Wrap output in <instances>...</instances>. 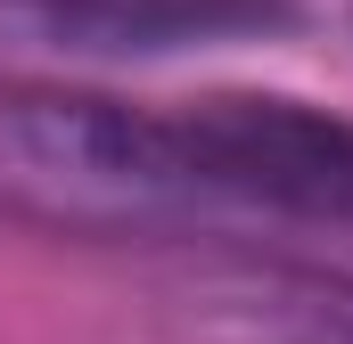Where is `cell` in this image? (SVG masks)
Returning a JSON list of instances; mask_svg holds the SVG:
<instances>
[{"mask_svg":"<svg viewBox=\"0 0 353 344\" xmlns=\"http://www.w3.org/2000/svg\"><path fill=\"white\" fill-rule=\"evenodd\" d=\"M189 344H353V279L337 270H214L173 303Z\"/></svg>","mask_w":353,"mask_h":344,"instance_id":"3957f363","label":"cell"},{"mask_svg":"<svg viewBox=\"0 0 353 344\" xmlns=\"http://www.w3.org/2000/svg\"><path fill=\"white\" fill-rule=\"evenodd\" d=\"M181 148L214 213H288V222H353V123L279 90H222L181 107Z\"/></svg>","mask_w":353,"mask_h":344,"instance_id":"7a4b0ae2","label":"cell"},{"mask_svg":"<svg viewBox=\"0 0 353 344\" xmlns=\"http://www.w3.org/2000/svg\"><path fill=\"white\" fill-rule=\"evenodd\" d=\"M0 213L58 238H148L214 213L173 115L90 98V90H25L0 98Z\"/></svg>","mask_w":353,"mask_h":344,"instance_id":"6da1fadb","label":"cell"}]
</instances>
